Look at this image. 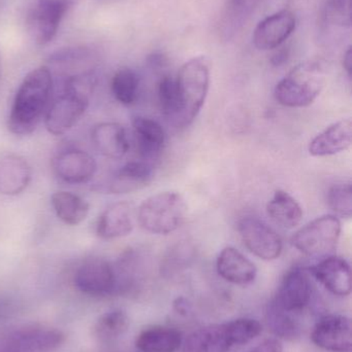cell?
<instances>
[{"label":"cell","instance_id":"e0dca14e","mask_svg":"<svg viewBox=\"0 0 352 352\" xmlns=\"http://www.w3.org/2000/svg\"><path fill=\"white\" fill-rule=\"evenodd\" d=\"M351 142V120H341L316 135L310 142L308 151L313 157L334 156L349 150Z\"/></svg>","mask_w":352,"mask_h":352},{"label":"cell","instance_id":"9c48e42d","mask_svg":"<svg viewBox=\"0 0 352 352\" xmlns=\"http://www.w3.org/2000/svg\"><path fill=\"white\" fill-rule=\"evenodd\" d=\"M311 339L320 349L330 352H351V322L344 316H327L314 327Z\"/></svg>","mask_w":352,"mask_h":352},{"label":"cell","instance_id":"44dd1931","mask_svg":"<svg viewBox=\"0 0 352 352\" xmlns=\"http://www.w3.org/2000/svg\"><path fill=\"white\" fill-rule=\"evenodd\" d=\"M138 153L145 159L158 157L165 144L163 126L150 118L136 117L132 121Z\"/></svg>","mask_w":352,"mask_h":352},{"label":"cell","instance_id":"484cf974","mask_svg":"<svg viewBox=\"0 0 352 352\" xmlns=\"http://www.w3.org/2000/svg\"><path fill=\"white\" fill-rule=\"evenodd\" d=\"M260 0H229L222 19V32L227 38L236 34L245 24Z\"/></svg>","mask_w":352,"mask_h":352},{"label":"cell","instance_id":"d4e9b609","mask_svg":"<svg viewBox=\"0 0 352 352\" xmlns=\"http://www.w3.org/2000/svg\"><path fill=\"white\" fill-rule=\"evenodd\" d=\"M266 322L269 329L279 338L293 340L300 335V324L293 314L285 311L271 301L266 309Z\"/></svg>","mask_w":352,"mask_h":352},{"label":"cell","instance_id":"8d00e7d4","mask_svg":"<svg viewBox=\"0 0 352 352\" xmlns=\"http://www.w3.org/2000/svg\"><path fill=\"white\" fill-rule=\"evenodd\" d=\"M0 352H8V351H2V349H1V351H0Z\"/></svg>","mask_w":352,"mask_h":352},{"label":"cell","instance_id":"6da1fadb","mask_svg":"<svg viewBox=\"0 0 352 352\" xmlns=\"http://www.w3.org/2000/svg\"><path fill=\"white\" fill-rule=\"evenodd\" d=\"M54 80L51 69L41 66L29 72L14 95L8 128L18 136L29 135L37 129L49 109Z\"/></svg>","mask_w":352,"mask_h":352},{"label":"cell","instance_id":"e575fe53","mask_svg":"<svg viewBox=\"0 0 352 352\" xmlns=\"http://www.w3.org/2000/svg\"><path fill=\"white\" fill-rule=\"evenodd\" d=\"M287 58H289V51L287 50H280L278 53L273 56L272 63L276 66L281 65L287 61Z\"/></svg>","mask_w":352,"mask_h":352},{"label":"cell","instance_id":"7402d4cb","mask_svg":"<svg viewBox=\"0 0 352 352\" xmlns=\"http://www.w3.org/2000/svg\"><path fill=\"white\" fill-rule=\"evenodd\" d=\"M267 212L273 221L284 229H293L303 219V209L293 196L277 190L267 205Z\"/></svg>","mask_w":352,"mask_h":352},{"label":"cell","instance_id":"5bb4252c","mask_svg":"<svg viewBox=\"0 0 352 352\" xmlns=\"http://www.w3.org/2000/svg\"><path fill=\"white\" fill-rule=\"evenodd\" d=\"M310 273L328 289L339 297H346L351 293V265L340 256H327L309 268Z\"/></svg>","mask_w":352,"mask_h":352},{"label":"cell","instance_id":"4fadbf2b","mask_svg":"<svg viewBox=\"0 0 352 352\" xmlns=\"http://www.w3.org/2000/svg\"><path fill=\"white\" fill-rule=\"evenodd\" d=\"M297 20L293 12L282 10L267 16L254 29L253 45L258 50L268 51L280 47L296 29Z\"/></svg>","mask_w":352,"mask_h":352},{"label":"cell","instance_id":"ffe728a7","mask_svg":"<svg viewBox=\"0 0 352 352\" xmlns=\"http://www.w3.org/2000/svg\"><path fill=\"white\" fill-rule=\"evenodd\" d=\"M30 165L18 155L0 158V194L17 196L28 188L31 182Z\"/></svg>","mask_w":352,"mask_h":352},{"label":"cell","instance_id":"83f0119b","mask_svg":"<svg viewBox=\"0 0 352 352\" xmlns=\"http://www.w3.org/2000/svg\"><path fill=\"white\" fill-rule=\"evenodd\" d=\"M130 320L125 312L113 310L103 314L94 327V335L101 342L109 343L119 338L127 330Z\"/></svg>","mask_w":352,"mask_h":352},{"label":"cell","instance_id":"277c9868","mask_svg":"<svg viewBox=\"0 0 352 352\" xmlns=\"http://www.w3.org/2000/svg\"><path fill=\"white\" fill-rule=\"evenodd\" d=\"M187 212V203L179 192H163L149 197L140 205L136 219L145 231L167 235L183 225Z\"/></svg>","mask_w":352,"mask_h":352},{"label":"cell","instance_id":"5b68a950","mask_svg":"<svg viewBox=\"0 0 352 352\" xmlns=\"http://www.w3.org/2000/svg\"><path fill=\"white\" fill-rule=\"evenodd\" d=\"M341 221L335 215H324L310 221L291 238V244L311 258L333 256L341 235Z\"/></svg>","mask_w":352,"mask_h":352},{"label":"cell","instance_id":"603a6c76","mask_svg":"<svg viewBox=\"0 0 352 352\" xmlns=\"http://www.w3.org/2000/svg\"><path fill=\"white\" fill-rule=\"evenodd\" d=\"M181 344V333L167 327H152L143 331L136 342L141 352H176Z\"/></svg>","mask_w":352,"mask_h":352},{"label":"cell","instance_id":"8fae6325","mask_svg":"<svg viewBox=\"0 0 352 352\" xmlns=\"http://www.w3.org/2000/svg\"><path fill=\"white\" fill-rule=\"evenodd\" d=\"M52 167L58 178L70 184H86L97 170L94 158L78 148L62 151L52 161Z\"/></svg>","mask_w":352,"mask_h":352},{"label":"cell","instance_id":"ac0fdd59","mask_svg":"<svg viewBox=\"0 0 352 352\" xmlns=\"http://www.w3.org/2000/svg\"><path fill=\"white\" fill-rule=\"evenodd\" d=\"M216 269L225 280L237 285H248L256 280V265L235 248H223L217 258Z\"/></svg>","mask_w":352,"mask_h":352},{"label":"cell","instance_id":"f546056e","mask_svg":"<svg viewBox=\"0 0 352 352\" xmlns=\"http://www.w3.org/2000/svg\"><path fill=\"white\" fill-rule=\"evenodd\" d=\"M328 204L337 214L346 219L352 215V188L351 184H338L329 190Z\"/></svg>","mask_w":352,"mask_h":352},{"label":"cell","instance_id":"d590c367","mask_svg":"<svg viewBox=\"0 0 352 352\" xmlns=\"http://www.w3.org/2000/svg\"><path fill=\"white\" fill-rule=\"evenodd\" d=\"M105 1H117V0H105Z\"/></svg>","mask_w":352,"mask_h":352},{"label":"cell","instance_id":"3957f363","mask_svg":"<svg viewBox=\"0 0 352 352\" xmlns=\"http://www.w3.org/2000/svg\"><path fill=\"white\" fill-rule=\"evenodd\" d=\"M326 82V68L320 62H304L277 84L275 99L279 104L291 109L309 107L320 96Z\"/></svg>","mask_w":352,"mask_h":352},{"label":"cell","instance_id":"30bf717a","mask_svg":"<svg viewBox=\"0 0 352 352\" xmlns=\"http://www.w3.org/2000/svg\"><path fill=\"white\" fill-rule=\"evenodd\" d=\"M64 339L63 333L56 329H23L10 334L1 349L8 352H50L61 346Z\"/></svg>","mask_w":352,"mask_h":352},{"label":"cell","instance_id":"d6a6232c","mask_svg":"<svg viewBox=\"0 0 352 352\" xmlns=\"http://www.w3.org/2000/svg\"><path fill=\"white\" fill-rule=\"evenodd\" d=\"M250 352H283L282 345L277 339H268Z\"/></svg>","mask_w":352,"mask_h":352},{"label":"cell","instance_id":"7a4b0ae2","mask_svg":"<svg viewBox=\"0 0 352 352\" xmlns=\"http://www.w3.org/2000/svg\"><path fill=\"white\" fill-rule=\"evenodd\" d=\"M178 94L177 127L189 126L204 107L210 87V61L205 56L183 64L176 76Z\"/></svg>","mask_w":352,"mask_h":352},{"label":"cell","instance_id":"cb8c5ba5","mask_svg":"<svg viewBox=\"0 0 352 352\" xmlns=\"http://www.w3.org/2000/svg\"><path fill=\"white\" fill-rule=\"evenodd\" d=\"M51 203L58 219L65 225H80L88 217V202L74 192L66 190L54 192Z\"/></svg>","mask_w":352,"mask_h":352},{"label":"cell","instance_id":"2e32d148","mask_svg":"<svg viewBox=\"0 0 352 352\" xmlns=\"http://www.w3.org/2000/svg\"><path fill=\"white\" fill-rule=\"evenodd\" d=\"M154 167L148 161H132L118 169L107 184L110 194H130L146 188L154 178Z\"/></svg>","mask_w":352,"mask_h":352},{"label":"cell","instance_id":"4dcf8cb0","mask_svg":"<svg viewBox=\"0 0 352 352\" xmlns=\"http://www.w3.org/2000/svg\"><path fill=\"white\" fill-rule=\"evenodd\" d=\"M324 16L330 24L342 28L351 27V0H328Z\"/></svg>","mask_w":352,"mask_h":352},{"label":"cell","instance_id":"1f68e13d","mask_svg":"<svg viewBox=\"0 0 352 352\" xmlns=\"http://www.w3.org/2000/svg\"><path fill=\"white\" fill-rule=\"evenodd\" d=\"M82 1L83 0H37V6L63 19L72 8Z\"/></svg>","mask_w":352,"mask_h":352},{"label":"cell","instance_id":"9a60e30c","mask_svg":"<svg viewBox=\"0 0 352 352\" xmlns=\"http://www.w3.org/2000/svg\"><path fill=\"white\" fill-rule=\"evenodd\" d=\"M136 208L127 201L114 203L103 210L96 223V234L103 240L125 237L134 227Z\"/></svg>","mask_w":352,"mask_h":352},{"label":"cell","instance_id":"d6986e66","mask_svg":"<svg viewBox=\"0 0 352 352\" xmlns=\"http://www.w3.org/2000/svg\"><path fill=\"white\" fill-rule=\"evenodd\" d=\"M93 144L103 156L121 159L127 154L130 144L123 126L113 122L97 124L91 132Z\"/></svg>","mask_w":352,"mask_h":352},{"label":"cell","instance_id":"836d02e7","mask_svg":"<svg viewBox=\"0 0 352 352\" xmlns=\"http://www.w3.org/2000/svg\"><path fill=\"white\" fill-rule=\"evenodd\" d=\"M343 67H344L345 72H346L347 76L349 78H351V68H352V52L351 47L347 49L345 52L344 58H343Z\"/></svg>","mask_w":352,"mask_h":352},{"label":"cell","instance_id":"8992f818","mask_svg":"<svg viewBox=\"0 0 352 352\" xmlns=\"http://www.w3.org/2000/svg\"><path fill=\"white\" fill-rule=\"evenodd\" d=\"M240 236L247 250L265 261L276 260L282 252L280 236L256 217H244L238 226Z\"/></svg>","mask_w":352,"mask_h":352},{"label":"cell","instance_id":"f1b7e54d","mask_svg":"<svg viewBox=\"0 0 352 352\" xmlns=\"http://www.w3.org/2000/svg\"><path fill=\"white\" fill-rule=\"evenodd\" d=\"M157 96L161 111L167 119L175 121L178 113V94L176 78L165 76L159 80L157 87Z\"/></svg>","mask_w":352,"mask_h":352},{"label":"cell","instance_id":"4316f807","mask_svg":"<svg viewBox=\"0 0 352 352\" xmlns=\"http://www.w3.org/2000/svg\"><path fill=\"white\" fill-rule=\"evenodd\" d=\"M140 78L132 68L123 67L115 72L112 78L111 90L118 102L132 105L138 98Z\"/></svg>","mask_w":352,"mask_h":352},{"label":"cell","instance_id":"7c38bea8","mask_svg":"<svg viewBox=\"0 0 352 352\" xmlns=\"http://www.w3.org/2000/svg\"><path fill=\"white\" fill-rule=\"evenodd\" d=\"M312 285L305 271L296 268L285 274L272 300L281 309L289 314L302 311L311 301Z\"/></svg>","mask_w":352,"mask_h":352},{"label":"cell","instance_id":"ba28073f","mask_svg":"<svg viewBox=\"0 0 352 352\" xmlns=\"http://www.w3.org/2000/svg\"><path fill=\"white\" fill-rule=\"evenodd\" d=\"M234 322L211 324L189 335L184 343V352H227L241 346Z\"/></svg>","mask_w":352,"mask_h":352},{"label":"cell","instance_id":"52a82bcc","mask_svg":"<svg viewBox=\"0 0 352 352\" xmlns=\"http://www.w3.org/2000/svg\"><path fill=\"white\" fill-rule=\"evenodd\" d=\"M74 285L86 295L93 297L109 295L116 289L115 269L103 258H89L76 270Z\"/></svg>","mask_w":352,"mask_h":352}]
</instances>
